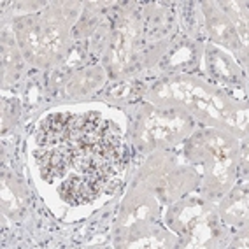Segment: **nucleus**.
I'll list each match as a JSON object with an SVG mask.
<instances>
[{"label":"nucleus","mask_w":249,"mask_h":249,"mask_svg":"<svg viewBox=\"0 0 249 249\" xmlns=\"http://www.w3.org/2000/svg\"><path fill=\"white\" fill-rule=\"evenodd\" d=\"M62 195L71 204H83V202L95 198L98 195V192L89 184V181L86 178L72 176L62 184Z\"/></svg>","instance_id":"1"}]
</instances>
